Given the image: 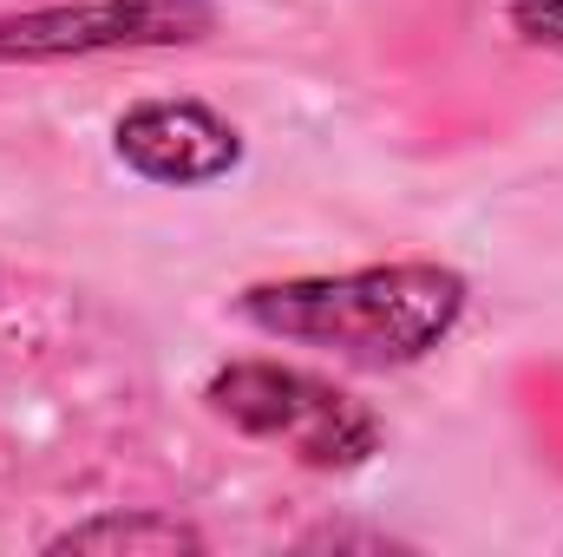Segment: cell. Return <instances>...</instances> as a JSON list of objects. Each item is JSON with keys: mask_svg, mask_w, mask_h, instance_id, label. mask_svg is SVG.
I'll list each match as a JSON object with an SVG mask.
<instances>
[{"mask_svg": "<svg viewBox=\"0 0 563 557\" xmlns=\"http://www.w3.org/2000/svg\"><path fill=\"white\" fill-rule=\"evenodd\" d=\"M46 551H203V532L177 512H99L46 538Z\"/></svg>", "mask_w": 563, "mask_h": 557, "instance_id": "obj_5", "label": "cell"}, {"mask_svg": "<svg viewBox=\"0 0 563 557\" xmlns=\"http://www.w3.org/2000/svg\"><path fill=\"white\" fill-rule=\"evenodd\" d=\"M511 26L544 46V53H563V0H511Z\"/></svg>", "mask_w": 563, "mask_h": 557, "instance_id": "obj_6", "label": "cell"}, {"mask_svg": "<svg viewBox=\"0 0 563 557\" xmlns=\"http://www.w3.org/2000/svg\"><path fill=\"white\" fill-rule=\"evenodd\" d=\"M301 551H407V545L387 538V532H347V525H328V532H301Z\"/></svg>", "mask_w": 563, "mask_h": 557, "instance_id": "obj_7", "label": "cell"}, {"mask_svg": "<svg viewBox=\"0 0 563 557\" xmlns=\"http://www.w3.org/2000/svg\"><path fill=\"white\" fill-rule=\"evenodd\" d=\"M472 282L445 263H367L341 276H282L250 282L236 315L295 348H321L361 368H413L452 341L465 321Z\"/></svg>", "mask_w": 563, "mask_h": 557, "instance_id": "obj_1", "label": "cell"}, {"mask_svg": "<svg viewBox=\"0 0 563 557\" xmlns=\"http://www.w3.org/2000/svg\"><path fill=\"white\" fill-rule=\"evenodd\" d=\"M223 20V0H46L0 13V66H59L99 53L197 46Z\"/></svg>", "mask_w": 563, "mask_h": 557, "instance_id": "obj_3", "label": "cell"}, {"mask_svg": "<svg viewBox=\"0 0 563 557\" xmlns=\"http://www.w3.org/2000/svg\"><path fill=\"white\" fill-rule=\"evenodd\" d=\"M203 401L236 433L288 446L314 472H354L387 446V426L367 401H354L347 387H334V381H321L308 368H282V361H230V368H217Z\"/></svg>", "mask_w": 563, "mask_h": 557, "instance_id": "obj_2", "label": "cell"}, {"mask_svg": "<svg viewBox=\"0 0 563 557\" xmlns=\"http://www.w3.org/2000/svg\"><path fill=\"white\" fill-rule=\"evenodd\" d=\"M112 151L144 184L197 190V184H217L243 164V132L203 99H139L119 112Z\"/></svg>", "mask_w": 563, "mask_h": 557, "instance_id": "obj_4", "label": "cell"}]
</instances>
